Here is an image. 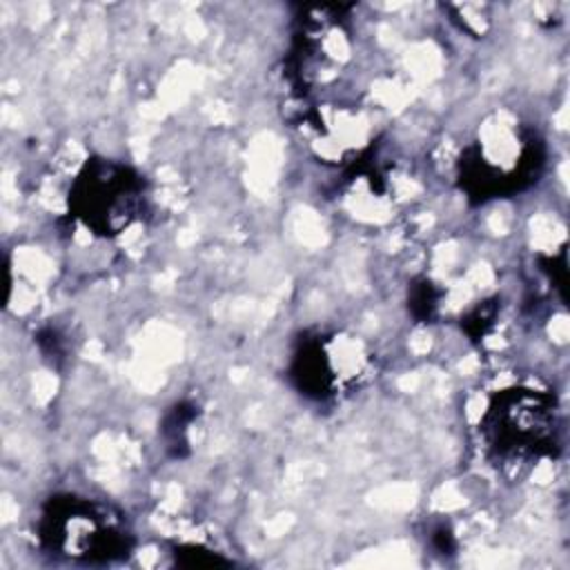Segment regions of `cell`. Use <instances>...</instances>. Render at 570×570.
<instances>
[{
	"label": "cell",
	"mask_w": 570,
	"mask_h": 570,
	"mask_svg": "<svg viewBox=\"0 0 570 570\" xmlns=\"http://www.w3.org/2000/svg\"><path fill=\"white\" fill-rule=\"evenodd\" d=\"M490 448L501 456H525L539 452L554 432L550 401L532 390H510L492 403L485 416Z\"/></svg>",
	"instance_id": "3"
},
{
	"label": "cell",
	"mask_w": 570,
	"mask_h": 570,
	"mask_svg": "<svg viewBox=\"0 0 570 570\" xmlns=\"http://www.w3.org/2000/svg\"><path fill=\"white\" fill-rule=\"evenodd\" d=\"M40 532L45 546L67 559L111 561L129 550L125 523L107 508L78 497L51 501Z\"/></svg>",
	"instance_id": "1"
},
{
	"label": "cell",
	"mask_w": 570,
	"mask_h": 570,
	"mask_svg": "<svg viewBox=\"0 0 570 570\" xmlns=\"http://www.w3.org/2000/svg\"><path fill=\"white\" fill-rule=\"evenodd\" d=\"M73 205L87 227L118 234L140 214L142 185L127 167L100 160L78 178Z\"/></svg>",
	"instance_id": "2"
},
{
	"label": "cell",
	"mask_w": 570,
	"mask_h": 570,
	"mask_svg": "<svg viewBox=\"0 0 570 570\" xmlns=\"http://www.w3.org/2000/svg\"><path fill=\"white\" fill-rule=\"evenodd\" d=\"M532 140H528L514 125H490L483 140L476 145V165L481 169V189L499 191V185H514V176L530 163Z\"/></svg>",
	"instance_id": "4"
}]
</instances>
